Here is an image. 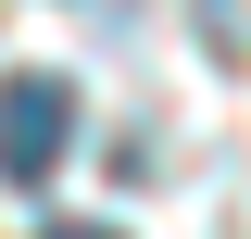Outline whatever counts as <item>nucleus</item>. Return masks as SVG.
Instances as JSON below:
<instances>
[{
    "mask_svg": "<svg viewBox=\"0 0 251 239\" xmlns=\"http://www.w3.org/2000/svg\"><path fill=\"white\" fill-rule=\"evenodd\" d=\"M50 239H113V227H50Z\"/></svg>",
    "mask_w": 251,
    "mask_h": 239,
    "instance_id": "f03ea898",
    "label": "nucleus"
},
{
    "mask_svg": "<svg viewBox=\"0 0 251 239\" xmlns=\"http://www.w3.org/2000/svg\"><path fill=\"white\" fill-rule=\"evenodd\" d=\"M75 139V89L63 76H0V189H38Z\"/></svg>",
    "mask_w": 251,
    "mask_h": 239,
    "instance_id": "f257e3e1",
    "label": "nucleus"
}]
</instances>
